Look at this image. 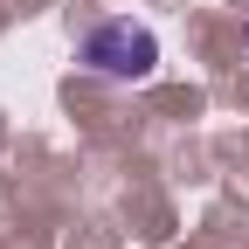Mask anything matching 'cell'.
I'll return each mask as SVG.
<instances>
[{
  "label": "cell",
  "mask_w": 249,
  "mask_h": 249,
  "mask_svg": "<svg viewBox=\"0 0 249 249\" xmlns=\"http://www.w3.org/2000/svg\"><path fill=\"white\" fill-rule=\"evenodd\" d=\"M83 70H97L111 83H145L160 70V35L145 21H97L83 35Z\"/></svg>",
  "instance_id": "1"
}]
</instances>
